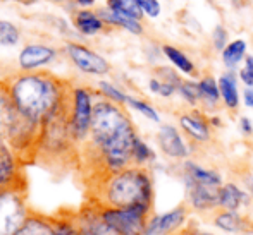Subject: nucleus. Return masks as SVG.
<instances>
[{"label": "nucleus", "mask_w": 253, "mask_h": 235, "mask_svg": "<svg viewBox=\"0 0 253 235\" xmlns=\"http://www.w3.org/2000/svg\"><path fill=\"white\" fill-rule=\"evenodd\" d=\"M245 235H253V223L250 225V229L247 230V234H245Z\"/></svg>", "instance_id": "obj_44"}, {"label": "nucleus", "mask_w": 253, "mask_h": 235, "mask_svg": "<svg viewBox=\"0 0 253 235\" xmlns=\"http://www.w3.org/2000/svg\"><path fill=\"white\" fill-rule=\"evenodd\" d=\"M93 100L86 88H74L71 91V117L69 126L73 141H86L90 136Z\"/></svg>", "instance_id": "obj_5"}, {"label": "nucleus", "mask_w": 253, "mask_h": 235, "mask_svg": "<svg viewBox=\"0 0 253 235\" xmlns=\"http://www.w3.org/2000/svg\"><path fill=\"white\" fill-rule=\"evenodd\" d=\"M74 24L83 34H97L105 28V23L98 17L97 12H91V10H80V12L74 16Z\"/></svg>", "instance_id": "obj_23"}, {"label": "nucleus", "mask_w": 253, "mask_h": 235, "mask_svg": "<svg viewBox=\"0 0 253 235\" xmlns=\"http://www.w3.org/2000/svg\"><path fill=\"white\" fill-rule=\"evenodd\" d=\"M157 160L155 151L147 144L140 136L136 137L133 146V165L138 167H148L150 163H153Z\"/></svg>", "instance_id": "obj_27"}, {"label": "nucleus", "mask_w": 253, "mask_h": 235, "mask_svg": "<svg viewBox=\"0 0 253 235\" xmlns=\"http://www.w3.org/2000/svg\"><path fill=\"white\" fill-rule=\"evenodd\" d=\"M177 95L183 98V101L186 105H190L191 108H200L202 105V95H200V86H198V81L191 79H183V83L179 84V90Z\"/></svg>", "instance_id": "obj_25"}, {"label": "nucleus", "mask_w": 253, "mask_h": 235, "mask_svg": "<svg viewBox=\"0 0 253 235\" xmlns=\"http://www.w3.org/2000/svg\"><path fill=\"white\" fill-rule=\"evenodd\" d=\"M53 235H81L80 225H78L76 213L62 211L53 216Z\"/></svg>", "instance_id": "obj_24"}, {"label": "nucleus", "mask_w": 253, "mask_h": 235, "mask_svg": "<svg viewBox=\"0 0 253 235\" xmlns=\"http://www.w3.org/2000/svg\"><path fill=\"white\" fill-rule=\"evenodd\" d=\"M98 211L103 222L117 235H145L148 218L155 213V209L145 208V206L112 208V206L98 204Z\"/></svg>", "instance_id": "obj_4"}, {"label": "nucleus", "mask_w": 253, "mask_h": 235, "mask_svg": "<svg viewBox=\"0 0 253 235\" xmlns=\"http://www.w3.org/2000/svg\"><path fill=\"white\" fill-rule=\"evenodd\" d=\"M153 77L157 79L164 81V83H169L174 84V86L179 88V84L183 83V76L177 69H172V67H167V66H159L153 69Z\"/></svg>", "instance_id": "obj_30"}, {"label": "nucleus", "mask_w": 253, "mask_h": 235, "mask_svg": "<svg viewBox=\"0 0 253 235\" xmlns=\"http://www.w3.org/2000/svg\"><path fill=\"white\" fill-rule=\"evenodd\" d=\"M138 5L141 7V10H143L147 16L150 17H157L160 14V3L159 0H136Z\"/></svg>", "instance_id": "obj_34"}, {"label": "nucleus", "mask_w": 253, "mask_h": 235, "mask_svg": "<svg viewBox=\"0 0 253 235\" xmlns=\"http://www.w3.org/2000/svg\"><path fill=\"white\" fill-rule=\"evenodd\" d=\"M227 40H229V33H227V30L224 26H215L212 31V45L213 48L217 50V52H222L224 48L227 47Z\"/></svg>", "instance_id": "obj_33"}, {"label": "nucleus", "mask_w": 253, "mask_h": 235, "mask_svg": "<svg viewBox=\"0 0 253 235\" xmlns=\"http://www.w3.org/2000/svg\"><path fill=\"white\" fill-rule=\"evenodd\" d=\"M238 74L236 70H226L222 76L219 77V90L220 98H222V105L226 106L229 112H236L240 108V90H238Z\"/></svg>", "instance_id": "obj_16"}, {"label": "nucleus", "mask_w": 253, "mask_h": 235, "mask_svg": "<svg viewBox=\"0 0 253 235\" xmlns=\"http://www.w3.org/2000/svg\"><path fill=\"white\" fill-rule=\"evenodd\" d=\"M238 77H240V81L247 88H253V74L250 72V70H247L245 67H240V70H238Z\"/></svg>", "instance_id": "obj_36"}, {"label": "nucleus", "mask_w": 253, "mask_h": 235, "mask_svg": "<svg viewBox=\"0 0 253 235\" xmlns=\"http://www.w3.org/2000/svg\"><path fill=\"white\" fill-rule=\"evenodd\" d=\"M19 41V30L9 21L0 19V45L12 47Z\"/></svg>", "instance_id": "obj_29"}, {"label": "nucleus", "mask_w": 253, "mask_h": 235, "mask_svg": "<svg viewBox=\"0 0 253 235\" xmlns=\"http://www.w3.org/2000/svg\"><path fill=\"white\" fill-rule=\"evenodd\" d=\"M98 90H100L103 98L110 100V101H114V103H119V105H126L127 95L124 93V91H121L117 86H114V84L107 83V81H100V83H98Z\"/></svg>", "instance_id": "obj_31"}, {"label": "nucleus", "mask_w": 253, "mask_h": 235, "mask_svg": "<svg viewBox=\"0 0 253 235\" xmlns=\"http://www.w3.org/2000/svg\"><path fill=\"white\" fill-rule=\"evenodd\" d=\"M209 122H210V126L215 127V129H220V127H222V119H220L219 115H215V113H210Z\"/></svg>", "instance_id": "obj_39"}, {"label": "nucleus", "mask_w": 253, "mask_h": 235, "mask_svg": "<svg viewBox=\"0 0 253 235\" xmlns=\"http://www.w3.org/2000/svg\"><path fill=\"white\" fill-rule=\"evenodd\" d=\"M243 103L248 108H253V88H245L243 91Z\"/></svg>", "instance_id": "obj_38"}, {"label": "nucleus", "mask_w": 253, "mask_h": 235, "mask_svg": "<svg viewBox=\"0 0 253 235\" xmlns=\"http://www.w3.org/2000/svg\"><path fill=\"white\" fill-rule=\"evenodd\" d=\"M55 57V50L45 45H28L19 53V66L23 70H35L47 66Z\"/></svg>", "instance_id": "obj_15"}, {"label": "nucleus", "mask_w": 253, "mask_h": 235, "mask_svg": "<svg viewBox=\"0 0 253 235\" xmlns=\"http://www.w3.org/2000/svg\"><path fill=\"white\" fill-rule=\"evenodd\" d=\"M148 88H150V91L153 95H159V96H162V98H170V96H174L177 93V90H179V88L174 86V84L164 83V81L157 79V77H150Z\"/></svg>", "instance_id": "obj_32"}, {"label": "nucleus", "mask_w": 253, "mask_h": 235, "mask_svg": "<svg viewBox=\"0 0 253 235\" xmlns=\"http://www.w3.org/2000/svg\"><path fill=\"white\" fill-rule=\"evenodd\" d=\"M179 129L193 144H203L212 139V126L209 122V113L202 108H191L177 115Z\"/></svg>", "instance_id": "obj_10"}, {"label": "nucleus", "mask_w": 253, "mask_h": 235, "mask_svg": "<svg viewBox=\"0 0 253 235\" xmlns=\"http://www.w3.org/2000/svg\"><path fill=\"white\" fill-rule=\"evenodd\" d=\"M243 67L247 70H250V72L253 74V55H247L243 60Z\"/></svg>", "instance_id": "obj_40"}, {"label": "nucleus", "mask_w": 253, "mask_h": 235, "mask_svg": "<svg viewBox=\"0 0 253 235\" xmlns=\"http://www.w3.org/2000/svg\"><path fill=\"white\" fill-rule=\"evenodd\" d=\"M193 232H195V235H213V234H210V232H203V230L195 229V227H193Z\"/></svg>", "instance_id": "obj_43"}, {"label": "nucleus", "mask_w": 253, "mask_h": 235, "mask_svg": "<svg viewBox=\"0 0 253 235\" xmlns=\"http://www.w3.org/2000/svg\"><path fill=\"white\" fill-rule=\"evenodd\" d=\"M53 216L43 215V213L30 211L23 225L16 230L14 235H53Z\"/></svg>", "instance_id": "obj_19"}, {"label": "nucleus", "mask_w": 253, "mask_h": 235, "mask_svg": "<svg viewBox=\"0 0 253 235\" xmlns=\"http://www.w3.org/2000/svg\"><path fill=\"white\" fill-rule=\"evenodd\" d=\"M126 105L129 106V108L136 110L138 113H141L143 117H147L148 120H152V122H160V115L159 112H157L155 108L150 105L148 101H145V100L141 98H134V96H129L127 95V101Z\"/></svg>", "instance_id": "obj_28"}, {"label": "nucleus", "mask_w": 253, "mask_h": 235, "mask_svg": "<svg viewBox=\"0 0 253 235\" xmlns=\"http://www.w3.org/2000/svg\"><path fill=\"white\" fill-rule=\"evenodd\" d=\"M0 191H24L19 156L7 144H0Z\"/></svg>", "instance_id": "obj_11"}, {"label": "nucleus", "mask_w": 253, "mask_h": 235, "mask_svg": "<svg viewBox=\"0 0 253 235\" xmlns=\"http://www.w3.org/2000/svg\"><path fill=\"white\" fill-rule=\"evenodd\" d=\"M177 235H195V232H193V225H188L186 229L183 230V232L177 234Z\"/></svg>", "instance_id": "obj_41"}, {"label": "nucleus", "mask_w": 253, "mask_h": 235, "mask_svg": "<svg viewBox=\"0 0 253 235\" xmlns=\"http://www.w3.org/2000/svg\"><path fill=\"white\" fill-rule=\"evenodd\" d=\"M91 201L112 208H155V182L148 167L131 165L114 173L95 177Z\"/></svg>", "instance_id": "obj_3"}, {"label": "nucleus", "mask_w": 253, "mask_h": 235, "mask_svg": "<svg viewBox=\"0 0 253 235\" xmlns=\"http://www.w3.org/2000/svg\"><path fill=\"white\" fill-rule=\"evenodd\" d=\"M107 7L114 12H119L123 16L133 17L136 21L143 19V10L138 5L136 0H107Z\"/></svg>", "instance_id": "obj_26"}, {"label": "nucleus", "mask_w": 253, "mask_h": 235, "mask_svg": "<svg viewBox=\"0 0 253 235\" xmlns=\"http://www.w3.org/2000/svg\"><path fill=\"white\" fill-rule=\"evenodd\" d=\"M212 223L215 229H219L224 234H240L245 235L250 229L252 220L245 216L241 211H229V209H217L213 211Z\"/></svg>", "instance_id": "obj_14"}, {"label": "nucleus", "mask_w": 253, "mask_h": 235, "mask_svg": "<svg viewBox=\"0 0 253 235\" xmlns=\"http://www.w3.org/2000/svg\"><path fill=\"white\" fill-rule=\"evenodd\" d=\"M241 186L247 189V192L252 196V199H253V172L248 170V172L241 173Z\"/></svg>", "instance_id": "obj_35"}, {"label": "nucleus", "mask_w": 253, "mask_h": 235, "mask_svg": "<svg viewBox=\"0 0 253 235\" xmlns=\"http://www.w3.org/2000/svg\"><path fill=\"white\" fill-rule=\"evenodd\" d=\"M138 137L136 127L124 105L107 98L93 103L88 146L97 163V177L114 173L133 165V146Z\"/></svg>", "instance_id": "obj_1"}, {"label": "nucleus", "mask_w": 253, "mask_h": 235, "mask_svg": "<svg viewBox=\"0 0 253 235\" xmlns=\"http://www.w3.org/2000/svg\"><path fill=\"white\" fill-rule=\"evenodd\" d=\"M240 131L245 136H252L253 134V122L248 117H241L240 119Z\"/></svg>", "instance_id": "obj_37"}, {"label": "nucleus", "mask_w": 253, "mask_h": 235, "mask_svg": "<svg viewBox=\"0 0 253 235\" xmlns=\"http://www.w3.org/2000/svg\"><path fill=\"white\" fill-rule=\"evenodd\" d=\"M97 14L103 23L112 24V26L124 28V30H127L133 34H143L141 21H136V19H133V17L123 16V14H119V12H114V10H110L109 7H107V9H98Z\"/></svg>", "instance_id": "obj_21"}, {"label": "nucleus", "mask_w": 253, "mask_h": 235, "mask_svg": "<svg viewBox=\"0 0 253 235\" xmlns=\"http://www.w3.org/2000/svg\"><path fill=\"white\" fill-rule=\"evenodd\" d=\"M17 112L42 127L47 120L71 106L66 83L48 72H26L7 81Z\"/></svg>", "instance_id": "obj_2"}, {"label": "nucleus", "mask_w": 253, "mask_h": 235, "mask_svg": "<svg viewBox=\"0 0 253 235\" xmlns=\"http://www.w3.org/2000/svg\"><path fill=\"white\" fill-rule=\"evenodd\" d=\"M28 215L24 191H0V235H14Z\"/></svg>", "instance_id": "obj_6"}, {"label": "nucleus", "mask_w": 253, "mask_h": 235, "mask_svg": "<svg viewBox=\"0 0 253 235\" xmlns=\"http://www.w3.org/2000/svg\"><path fill=\"white\" fill-rule=\"evenodd\" d=\"M67 53H69L71 60L80 70L91 76H105L110 70V64L103 59L102 55L95 53L93 50L83 47V45L71 43L67 45Z\"/></svg>", "instance_id": "obj_12"}, {"label": "nucleus", "mask_w": 253, "mask_h": 235, "mask_svg": "<svg viewBox=\"0 0 253 235\" xmlns=\"http://www.w3.org/2000/svg\"><path fill=\"white\" fill-rule=\"evenodd\" d=\"M190 208L188 204H177L166 213H153L148 218L145 235H177L188 227Z\"/></svg>", "instance_id": "obj_7"}, {"label": "nucleus", "mask_w": 253, "mask_h": 235, "mask_svg": "<svg viewBox=\"0 0 253 235\" xmlns=\"http://www.w3.org/2000/svg\"><path fill=\"white\" fill-rule=\"evenodd\" d=\"M80 5H83V7H88V5H93L95 3V0H76Z\"/></svg>", "instance_id": "obj_42"}, {"label": "nucleus", "mask_w": 253, "mask_h": 235, "mask_svg": "<svg viewBox=\"0 0 253 235\" xmlns=\"http://www.w3.org/2000/svg\"><path fill=\"white\" fill-rule=\"evenodd\" d=\"M162 53H164L166 59H169V62L172 64V66L176 67L181 74L191 77V79L200 77L198 67L195 66V62L183 52V50L174 47V45H162Z\"/></svg>", "instance_id": "obj_20"}, {"label": "nucleus", "mask_w": 253, "mask_h": 235, "mask_svg": "<svg viewBox=\"0 0 253 235\" xmlns=\"http://www.w3.org/2000/svg\"><path fill=\"white\" fill-rule=\"evenodd\" d=\"M253 202L252 196L247 189L236 182H224L219 187V209H229V211H241L248 208Z\"/></svg>", "instance_id": "obj_13"}, {"label": "nucleus", "mask_w": 253, "mask_h": 235, "mask_svg": "<svg viewBox=\"0 0 253 235\" xmlns=\"http://www.w3.org/2000/svg\"><path fill=\"white\" fill-rule=\"evenodd\" d=\"M181 180L186 192L188 208L197 213H212L219 209V187L200 184L184 173H181Z\"/></svg>", "instance_id": "obj_8"}, {"label": "nucleus", "mask_w": 253, "mask_h": 235, "mask_svg": "<svg viewBox=\"0 0 253 235\" xmlns=\"http://www.w3.org/2000/svg\"><path fill=\"white\" fill-rule=\"evenodd\" d=\"M198 86H200L202 95V105L200 108L203 112H213L222 105V98H220L219 90V81L212 76V74H203L198 77Z\"/></svg>", "instance_id": "obj_18"}, {"label": "nucleus", "mask_w": 253, "mask_h": 235, "mask_svg": "<svg viewBox=\"0 0 253 235\" xmlns=\"http://www.w3.org/2000/svg\"><path fill=\"white\" fill-rule=\"evenodd\" d=\"M247 41L238 38V40H233L226 48L220 52V59H222V64L226 66L227 70H236L238 66L245 60L247 57Z\"/></svg>", "instance_id": "obj_22"}, {"label": "nucleus", "mask_w": 253, "mask_h": 235, "mask_svg": "<svg viewBox=\"0 0 253 235\" xmlns=\"http://www.w3.org/2000/svg\"><path fill=\"white\" fill-rule=\"evenodd\" d=\"M157 144L164 156L176 162H184L190 158L191 148L181 131L172 124H162L157 133Z\"/></svg>", "instance_id": "obj_9"}, {"label": "nucleus", "mask_w": 253, "mask_h": 235, "mask_svg": "<svg viewBox=\"0 0 253 235\" xmlns=\"http://www.w3.org/2000/svg\"><path fill=\"white\" fill-rule=\"evenodd\" d=\"M181 173L190 175L193 180H197V182H200V184H207V186L220 187L224 184V179H222V175H220V172H217L215 168H207V167L193 162V160H184V162H181Z\"/></svg>", "instance_id": "obj_17"}]
</instances>
